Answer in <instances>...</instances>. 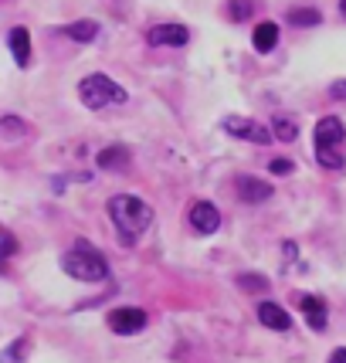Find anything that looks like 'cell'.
<instances>
[{
	"label": "cell",
	"instance_id": "8",
	"mask_svg": "<svg viewBox=\"0 0 346 363\" xmlns=\"http://www.w3.org/2000/svg\"><path fill=\"white\" fill-rule=\"evenodd\" d=\"M190 228L197 235H214L221 228V211L211 201H197V204L190 207Z\"/></svg>",
	"mask_w": 346,
	"mask_h": 363
},
{
	"label": "cell",
	"instance_id": "24",
	"mask_svg": "<svg viewBox=\"0 0 346 363\" xmlns=\"http://www.w3.org/2000/svg\"><path fill=\"white\" fill-rule=\"evenodd\" d=\"M330 95H333V99H346V79L343 82H333V85H330Z\"/></svg>",
	"mask_w": 346,
	"mask_h": 363
},
{
	"label": "cell",
	"instance_id": "9",
	"mask_svg": "<svg viewBox=\"0 0 346 363\" xmlns=\"http://www.w3.org/2000/svg\"><path fill=\"white\" fill-rule=\"evenodd\" d=\"M238 194H241V201L245 204H265L272 201V184L268 180H258V177H238Z\"/></svg>",
	"mask_w": 346,
	"mask_h": 363
},
{
	"label": "cell",
	"instance_id": "4",
	"mask_svg": "<svg viewBox=\"0 0 346 363\" xmlns=\"http://www.w3.org/2000/svg\"><path fill=\"white\" fill-rule=\"evenodd\" d=\"M79 99H82V106H89V109H106V106H123V102H129V92L119 82H112L109 75L95 72V75L79 82Z\"/></svg>",
	"mask_w": 346,
	"mask_h": 363
},
{
	"label": "cell",
	"instance_id": "27",
	"mask_svg": "<svg viewBox=\"0 0 346 363\" xmlns=\"http://www.w3.org/2000/svg\"><path fill=\"white\" fill-rule=\"evenodd\" d=\"M340 11H343V14H346V0H343V4H340Z\"/></svg>",
	"mask_w": 346,
	"mask_h": 363
},
{
	"label": "cell",
	"instance_id": "6",
	"mask_svg": "<svg viewBox=\"0 0 346 363\" xmlns=\"http://www.w3.org/2000/svg\"><path fill=\"white\" fill-rule=\"evenodd\" d=\"M109 330L119 336H136L140 330H146V313L136 306H123V309H112L109 313Z\"/></svg>",
	"mask_w": 346,
	"mask_h": 363
},
{
	"label": "cell",
	"instance_id": "13",
	"mask_svg": "<svg viewBox=\"0 0 346 363\" xmlns=\"http://www.w3.org/2000/svg\"><path fill=\"white\" fill-rule=\"evenodd\" d=\"M252 41H255V51H258V55L275 51V45H279V24H275V21H262V24L255 28Z\"/></svg>",
	"mask_w": 346,
	"mask_h": 363
},
{
	"label": "cell",
	"instance_id": "18",
	"mask_svg": "<svg viewBox=\"0 0 346 363\" xmlns=\"http://www.w3.org/2000/svg\"><path fill=\"white\" fill-rule=\"evenodd\" d=\"M28 350H31L28 336H17L14 343L0 353V363H24V360H28Z\"/></svg>",
	"mask_w": 346,
	"mask_h": 363
},
{
	"label": "cell",
	"instance_id": "17",
	"mask_svg": "<svg viewBox=\"0 0 346 363\" xmlns=\"http://www.w3.org/2000/svg\"><path fill=\"white\" fill-rule=\"evenodd\" d=\"M285 21H289L292 28H316V24L323 21V14H319L316 7H292V11L285 14Z\"/></svg>",
	"mask_w": 346,
	"mask_h": 363
},
{
	"label": "cell",
	"instance_id": "10",
	"mask_svg": "<svg viewBox=\"0 0 346 363\" xmlns=\"http://www.w3.org/2000/svg\"><path fill=\"white\" fill-rule=\"evenodd\" d=\"M299 309L306 323H309V330L323 333L326 330V323H330V309H326V299H319V296H302L299 299Z\"/></svg>",
	"mask_w": 346,
	"mask_h": 363
},
{
	"label": "cell",
	"instance_id": "26",
	"mask_svg": "<svg viewBox=\"0 0 346 363\" xmlns=\"http://www.w3.org/2000/svg\"><path fill=\"white\" fill-rule=\"evenodd\" d=\"M282 252L289 255V262H292V258H296V245H292V241H285V245H282Z\"/></svg>",
	"mask_w": 346,
	"mask_h": 363
},
{
	"label": "cell",
	"instance_id": "5",
	"mask_svg": "<svg viewBox=\"0 0 346 363\" xmlns=\"http://www.w3.org/2000/svg\"><path fill=\"white\" fill-rule=\"evenodd\" d=\"M224 133H228V136H235V140L258 143V146L272 143V129H268L265 123L248 119V116H228V119H224Z\"/></svg>",
	"mask_w": 346,
	"mask_h": 363
},
{
	"label": "cell",
	"instance_id": "20",
	"mask_svg": "<svg viewBox=\"0 0 346 363\" xmlns=\"http://www.w3.org/2000/svg\"><path fill=\"white\" fill-rule=\"evenodd\" d=\"M0 133H7V136H24L28 126H24L17 116H4V119H0Z\"/></svg>",
	"mask_w": 346,
	"mask_h": 363
},
{
	"label": "cell",
	"instance_id": "14",
	"mask_svg": "<svg viewBox=\"0 0 346 363\" xmlns=\"http://www.w3.org/2000/svg\"><path fill=\"white\" fill-rule=\"evenodd\" d=\"M129 160H133L129 157V150L116 143V146H106V150L99 153V167H102V170H126Z\"/></svg>",
	"mask_w": 346,
	"mask_h": 363
},
{
	"label": "cell",
	"instance_id": "15",
	"mask_svg": "<svg viewBox=\"0 0 346 363\" xmlns=\"http://www.w3.org/2000/svg\"><path fill=\"white\" fill-rule=\"evenodd\" d=\"M65 38H72V41H79V45H89L99 38V24L95 21H72V24H65L62 28Z\"/></svg>",
	"mask_w": 346,
	"mask_h": 363
},
{
	"label": "cell",
	"instance_id": "21",
	"mask_svg": "<svg viewBox=\"0 0 346 363\" xmlns=\"http://www.w3.org/2000/svg\"><path fill=\"white\" fill-rule=\"evenodd\" d=\"M14 252H17V238L7 228H0V258H11Z\"/></svg>",
	"mask_w": 346,
	"mask_h": 363
},
{
	"label": "cell",
	"instance_id": "7",
	"mask_svg": "<svg viewBox=\"0 0 346 363\" xmlns=\"http://www.w3.org/2000/svg\"><path fill=\"white\" fill-rule=\"evenodd\" d=\"M146 41L153 48H184L190 41V31L184 24H157V28H150Z\"/></svg>",
	"mask_w": 346,
	"mask_h": 363
},
{
	"label": "cell",
	"instance_id": "16",
	"mask_svg": "<svg viewBox=\"0 0 346 363\" xmlns=\"http://www.w3.org/2000/svg\"><path fill=\"white\" fill-rule=\"evenodd\" d=\"M268 129H272V136H275V140H282V143H292L296 136H299V123H296L292 116H275Z\"/></svg>",
	"mask_w": 346,
	"mask_h": 363
},
{
	"label": "cell",
	"instance_id": "12",
	"mask_svg": "<svg viewBox=\"0 0 346 363\" xmlns=\"http://www.w3.org/2000/svg\"><path fill=\"white\" fill-rule=\"evenodd\" d=\"M7 45H11V55H14V62L21 65V68L31 65V34H28V28H11Z\"/></svg>",
	"mask_w": 346,
	"mask_h": 363
},
{
	"label": "cell",
	"instance_id": "11",
	"mask_svg": "<svg viewBox=\"0 0 346 363\" xmlns=\"http://www.w3.org/2000/svg\"><path fill=\"white\" fill-rule=\"evenodd\" d=\"M258 323L268 326V330H275V333L292 330V316L285 313L279 302H262V306H258Z\"/></svg>",
	"mask_w": 346,
	"mask_h": 363
},
{
	"label": "cell",
	"instance_id": "23",
	"mask_svg": "<svg viewBox=\"0 0 346 363\" xmlns=\"http://www.w3.org/2000/svg\"><path fill=\"white\" fill-rule=\"evenodd\" d=\"M228 11H231V17H235V21H245V17L252 14L255 7H252V4H231Z\"/></svg>",
	"mask_w": 346,
	"mask_h": 363
},
{
	"label": "cell",
	"instance_id": "1",
	"mask_svg": "<svg viewBox=\"0 0 346 363\" xmlns=\"http://www.w3.org/2000/svg\"><path fill=\"white\" fill-rule=\"evenodd\" d=\"M109 221L119 231V245H136L143 231L153 224V207L136 194H116L109 197Z\"/></svg>",
	"mask_w": 346,
	"mask_h": 363
},
{
	"label": "cell",
	"instance_id": "19",
	"mask_svg": "<svg viewBox=\"0 0 346 363\" xmlns=\"http://www.w3.org/2000/svg\"><path fill=\"white\" fill-rule=\"evenodd\" d=\"M238 285L248 289V292H262V289H268V279L258 275V272H241V275H238Z\"/></svg>",
	"mask_w": 346,
	"mask_h": 363
},
{
	"label": "cell",
	"instance_id": "3",
	"mask_svg": "<svg viewBox=\"0 0 346 363\" xmlns=\"http://www.w3.org/2000/svg\"><path fill=\"white\" fill-rule=\"evenodd\" d=\"M62 269L79 282H106L109 279V262L92 241H75L62 255Z\"/></svg>",
	"mask_w": 346,
	"mask_h": 363
},
{
	"label": "cell",
	"instance_id": "25",
	"mask_svg": "<svg viewBox=\"0 0 346 363\" xmlns=\"http://www.w3.org/2000/svg\"><path fill=\"white\" fill-rule=\"evenodd\" d=\"M326 363H346V347L333 350V353H330V360H326Z\"/></svg>",
	"mask_w": 346,
	"mask_h": 363
},
{
	"label": "cell",
	"instance_id": "22",
	"mask_svg": "<svg viewBox=\"0 0 346 363\" xmlns=\"http://www.w3.org/2000/svg\"><path fill=\"white\" fill-rule=\"evenodd\" d=\"M268 170H272L275 177H285V174H292V170H296V163H292V160H272V167H268Z\"/></svg>",
	"mask_w": 346,
	"mask_h": 363
},
{
	"label": "cell",
	"instance_id": "2",
	"mask_svg": "<svg viewBox=\"0 0 346 363\" xmlns=\"http://www.w3.org/2000/svg\"><path fill=\"white\" fill-rule=\"evenodd\" d=\"M346 126L340 116H323L316 123V163L326 170L346 167Z\"/></svg>",
	"mask_w": 346,
	"mask_h": 363
}]
</instances>
